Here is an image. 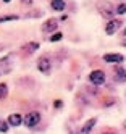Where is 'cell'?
<instances>
[{
    "label": "cell",
    "mask_w": 126,
    "mask_h": 134,
    "mask_svg": "<svg viewBox=\"0 0 126 134\" xmlns=\"http://www.w3.org/2000/svg\"><path fill=\"white\" fill-rule=\"evenodd\" d=\"M39 121H41V115H39L37 111H29L26 116L23 118V123L26 124L28 128H34L36 124H39Z\"/></svg>",
    "instance_id": "obj_4"
},
{
    "label": "cell",
    "mask_w": 126,
    "mask_h": 134,
    "mask_svg": "<svg viewBox=\"0 0 126 134\" xmlns=\"http://www.w3.org/2000/svg\"><path fill=\"white\" fill-rule=\"evenodd\" d=\"M13 63H15V55L8 53L0 58V76H5L8 73H12L13 70Z\"/></svg>",
    "instance_id": "obj_1"
},
{
    "label": "cell",
    "mask_w": 126,
    "mask_h": 134,
    "mask_svg": "<svg viewBox=\"0 0 126 134\" xmlns=\"http://www.w3.org/2000/svg\"><path fill=\"white\" fill-rule=\"evenodd\" d=\"M37 49H39V42H29L28 45H24V47H23V50H24V52H28V55H31V53H32V52H36Z\"/></svg>",
    "instance_id": "obj_13"
},
{
    "label": "cell",
    "mask_w": 126,
    "mask_h": 134,
    "mask_svg": "<svg viewBox=\"0 0 126 134\" xmlns=\"http://www.w3.org/2000/svg\"><path fill=\"white\" fill-rule=\"evenodd\" d=\"M103 60L107 63H121L124 60V57L121 53H107V55H103Z\"/></svg>",
    "instance_id": "obj_8"
},
{
    "label": "cell",
    "mask_w": 126,
    "mask_h": 134,
    "mask_svg": "<svg viewBox=\"0 0 126 134\" xmlns=\"http://www.w3.org/2000/svg\"><path fill=\"white\" fill-rule=\"evenodd\" d=\"M37 70L41 73H44V74H48L52 71V62H50V58H48L47 55L41 57V58L37 60Z\"/></svg>",
    "instance_id": "obj_3"
},
{
    "label": "cell",
    "mask_w": 126,
    "mask_h": 134,
    "mask_svg": "<svg viewBox=\"0 0 126 134\" xmlns=\"http://www.w3.org/2000/svg\"><path fill=\"white\" fill-rule=\"evenodd\" d=\"M8 95V87H7V84H0V100H3L5 97Z\"/></svg>",
    "instance_id": "obj_15"
},
{
    "label": "cell",
    "mask_w": 126,
    "mask_h": 134,
    "mask_svg": "<svg viewBox=\"0 0 126 134\" xmlns=\"http://www.w3.org/2000/svg\"><path fill=\"white\" fill-rule=\"evenodd\" d=\"M97 10H99V13L107 18V20H112V18L115 16V8L110 2H107V0H103V2H99V5H97Z\"/></svg>",
    "instance_id": "obj_2"
},
{
    "label": "cell",
    "mask_w": 126,
    "mask_h": 134,
    "mask_svg": "<svg viewBox=\"0 0 126 134\" xmlns=\"http://www.w3.org/2000/svg\"><path fill=\"white\" fill-rule=\"evenodd\" d=\"M95 123H97V118H91V120H87L84 124H83V128H81V134H89L92 131V128L95 126Z\"/></svg>",
    "instance_id": "obj_9"
},
{
    "label": "cell",
    "mask_w": 126,
    "mask_h": 134,
    "mask_svg": "<svg viewBox=\"0 0 126 134\" xmlns=\"http://www.w3.org/2000/svg\"><path fill=\"white\" fill-rule=\"evenodd\" d=\"M0 132H8V123L0 120Z\"/></svg>",
    "instance_id": "obj_17"
},
{
    "label": "cell",
    "mask_w": 126,
    "mask_h": 134,
    "mask_svg": "<svg viewBox=\"0 0 126 134\" xmlns=\"http://www.w3.org/2000/svg\"><path fill=\"white\" fill-rule=\"evenodd\" d=\"M60 107H62V102L57 100V102H55V108H60Z\"/></svg>",
    "instance_id": "obj_21"
},
{
    "label": "cell",
    "mask_w": 126,
    "mask_h": 134,
    "mask_svg": "<svg viewBox=\"0 0 126 134\" xmlns=\"http://www.w3.org/2000/svg\"><path fill=\"white\" fill-rule=\"evenodd\" d=\"M57 27H58V21L55 18H50V20H47L42 24V31L44 32H53V31H57Z\"/></svg>",
    "instance_id": "obj_7"
},
{
    "label": "cell",
    "mask_w": 126,
    "mask_h": 134,
    "mask_svg": "<svg viewBox=\"0 0 126 134\" xmlns=\"http://www.w3.org/2000/svg\"><path fill=\"white\" fill-rule=\"evenodd\" d=\"M121 26H123V21L121 20H110L108 24L105 26V32L108 34V36H112V34H115L116 31H118Z\"/></svg>",
    "instance_id": "obj_6"
},
{
    "label": "cell",
    "mask_w": 126,
    "mask_h": 134,
    "mask_svg": "<svg viewBox=\"0 0 126 134\" xmlns=\"http://www.w3.org/2000/svg\"><path fill=\"white\" fill-rule=\"evenodd\" d=\"M18 15H7V16H0V23H7V21H15L18 20Z\"/></svg>",
    "instance_id": "obj_14"
},
{
    "label": "cell",
    "mask_w": 126,
    "mask_h": 134,
    "mask_svg": "<svg viewBox=\"0 0 126 134\" xmlns=\"http://www.w3.org/2000/svg\"><path fill=\"white\" fill-rule=\"evenodd\" d=\"M89 81H91L92 84H95V86H102V84L105 82V73L100 71V70L92 71V73L89 74Z\"/></svg>",
    "instance_id": "obj_5"
},
{
    "label": "cell",
    "mask_w": 126,
    "mask_h": 134,
    "mask_svg": "<svg viewBox=\"0 0 126 134\" xmlns=\"http://www.w3.org/2000/svg\"><path fill=\"white\" fill-rule=\"evenodd\" d=\"M21 3H24V5H32V0H21Z\"/></svg>",
    "instance_id": "obj_20"
},
{
    "label": "cell",
    "mask_w": 126,
    "mask_h": 134,
    "mask_svg": "<svg viewBox=\"0 0 126 134\" xmlns=\"http://www.w3.org/2000/svg\"><path fill=\"white\" fill-rule=\"evenodd\" d=\"M50 7H52V10H55V12H62V10H65L66 2H65V0H50Z\"/></svg>",
    "instance_id": "obj_11"
},
{
    "label": "cell",
    "mask_w": 126,
    "mask_h": 134,
    "mask_svg": "<svg viewBox=\"0 0 126 134\" xmlns=\"http://www.w3.org/2000/svg\"><path fill=\"white\" fill-rule=\"evenodd\" d=\"M115 12H116V15H124V12H126V5H124V2H120Z\"/></svg>",
    "instance_id": "obj_16"
},
{
    "label": "cell",
    "mask_w": 126,
    "mask_h": 134,
    "mask_svg": "<svg viewBox=\"0 0 126 134\" xmlns=\"http://www.w3.org/2000/svg\"><path fill=\"white\" fill-rule=\"evenodd\" d=\"M3 2H7V3H8V2H12V0H3Z\"/></svg>",
    "instance_id": "obj_22"
},
{
    "label": "cell",
    "mask_w": 126,
    "mask_h": 134,
    "mask_svg": "<svg viewBox=\"0 0 126 134\" xmlns=\"http://www.w3.org/2000/svg\"><path fill=\"white\" fill-rule=\"evenodd\" d=\"M124 79H126L124 68H123V66H116V68H115V81H118V82H124Z\"/></svg>",
    "instance_id": "obj_12"
},
{
    "label": "cell",
    "mask_w": 126,
    "mask_h": 134,
    "mask_svg": "<svg viewBox=\"0 0 126 134\" xmlns=\"http://www.w3.org/2000/svg\"><path fill=\"white\" fill-rule=\"evenodd\" d=\"M26 16H31V18H37V16H42V12H32V13H28Z\"/></svg>",
    "instance_id": "obj_19"
},
{
    "label": "cell",
    "mask_w": 126,
    "mask_h": 134,
    "mask_svg": "<svg viewBox=\"0 0 126 134\" xmlns=\"http://www.w3.org/2000/svg\"><path fill=\"white\" fill-rule=\"evenodd\" d=\"M23 123V116H21V115H18V113H12V115H10V116H8V124H10V126H19V124H21Z\"/></svg>",
    "instance_id": "obj_10"
},
{
    "label": "cell",
    "mask_w": 126,
    "mask_h": 134,
    "mask_svg": "<svg viewBox=\"0 0 126 134\" xmlns=\"http://www.w3.org/2000/svg\"><path fill=\"white\" fill-rule=\"evenodd\" d=\"M62 37H63L62 32H55L53 36H50V42H58V41L62 39Z\"/></svg>",
    "instance_id": "obj_18"
}]
</instances>
